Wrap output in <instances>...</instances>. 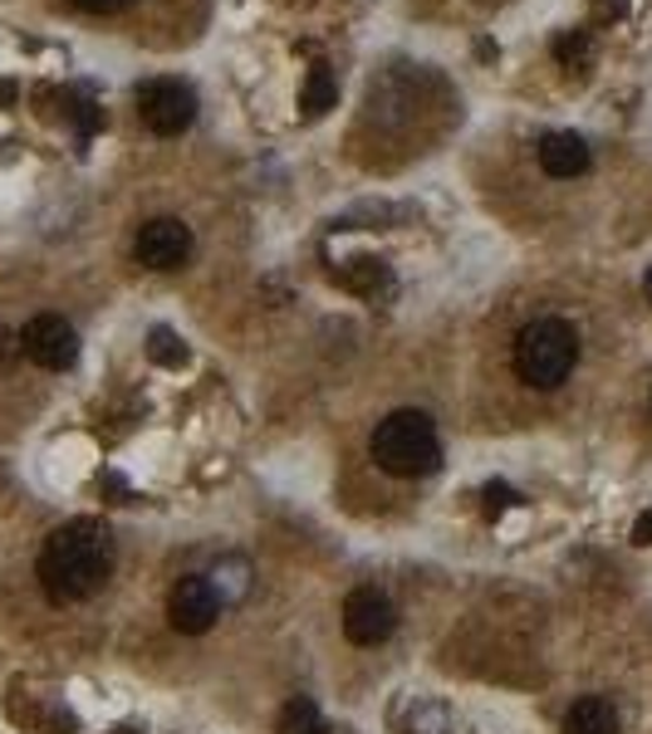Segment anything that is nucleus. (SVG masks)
I'll return each instance as SVG.
<instances>
[{"label":"nucleus","instance_id":"f257e3e1","mask_svg":"<svg viewBox=\"0 0 652 734\" xmlns=\"http://www.w3.org/2000/svg\"><path fill=\"white\" fill-rule=\"evenodd\" d=\"M113 573V538L99 519H70L40 548V587L50 602H84Z\"/></svg>","mask_w":652,"mask_h":734},{"label":"nucleus","instance_id":"f03ea898","mask_svg":"<svg viewBox=\"0 0 652 734\" xmlns=\"http://www.w3.org/2000/svg\"><path fill=\"white\" fill-rule=\"evenodd\" d=\"M373 460L387 470V475H432L442 465V440H436V426L432 416L422 411H393L373 426V440H368Z\"/></svg>","mask_w":652,"mask_h":734},{"label":"nucleus","instance_id":"7ed1b4c3","mask_svg":"<svg viewBox=\"0 0 652 734\" xmlns=\"http://www.w3.org/2000/svg\"><path fill=\"white\" fill-rule=\"evenodd\" d=\"M574 362H579V333L569 319H534L515 333V372L530 387H559L574 372Z\"/></svg>","mask_w":652,"mask_h":734},{"label":"nucleus","instance_id":"20e7f679","mask_svg":"<svg viewBox=\"0 0 652 734\" xmlns=\"http://www.w3.org/2000/svg\"><path fill=\"white\" fill-rule=\"evenodd\" d=\"M138 117L158 137H177L197 123V94L182 78H148L138 84Z\"/></svg>","mask_w":652,"mask_h":734},{"label":"nucleus","instance_id":"39448f33","mask_svg":"<svg viewBox=\"0 0 652 734\" xmlns=\"http://www.w3.org/2000/svg\"><path fill=\"white\" fill-rule=\"evenodd\" d=\"M21 352L35 362V368L64 372V368H74V358H79V333H74L60 313H35V319L21 328Z\"/></svg>","mask_w":652,"mask_h":734},{"label":"nucleus","instance_id":"423d86ee","mask_svg":"<svg viewBox=\"0 0 652 734\" xmlns=\"http://www.w3.org/2000/svg\"><path fill=\"white\" fill-rule=\"evenodd\" d=\"M393 626H397V607L387 593H378V587H354V593L344 597V636L354 646L387 642Z\"/></svg>","mask_w":652,"mask_h":734},{"label":"nucleus","instance_id":"0eeeda50","mask_svg":"<svg viewBox=\"0 0 652 734\" xmlns=\"http://www.w3.org/2000/svg\"><path fill=\"white\" fill-rule=\"evenodd\" d=\"M133 254H138V264H148V270H182V264L192 260V231L182 221H172V215H158V221H148L138 231Z\"/></svg>","mask_w":652,"mask_h":734},{"label":"nucleus","instance_id":"6e6552de","mask_svg":"<svg viewBox=\"0 0 652 734\" xmlns=\"http://www.w3.org/2000/svg\"><path fill=\"white\" fill-rule=\"evenodd\" d=\"M168 617H172V626L187 636L211 632V622L221 617V597H217V587H211V577H182L168 597Z\"/></svg>","mask_w":652,"mask_h":734},{"label":"nucleus","instance_id":"1a4fd4ad","mask_svg":"<svg viewBox=\"0 0 652 734\" xmlns=\"http://www.w3.org/2000/svg\"><path fill=\"white\" fill-rule=\"evenodd\" d=\"M534 157H540L544 176H554V182H569V176L589 172V142L579 133H550L534 147Z\"/></svg>","mask_w":652,"mask_h":734},{"label":"nucleus","instance_id":"9d476101","mask_svg":"<svg viewBox=\"0 0 652 734\" xmlns=\"http://www.w3.org/2000/svg\"><path fill=\"white\" fill-rule=\"evenodd\" d=\"M564 734H618V710L603 695H583L564 714Z\"/></svg>","mask_w":652,"mask_h":734},{"label":"nucleus","instance_id":"9b49d317","mask_svg":"<svg viewBox=\"0 0 652 734\" xmlns=\"http://www.w3.org/2000/svg\"><path fill=\"white\" fill-rule=\"evenodd\" d=\"M339 284L344 289H354V294H368L373 299L378 289H387V264L378 260V254H354V260L339 270Z\"/></svg>","mask_w":652,"mask_h":734},{"label":"nucleus","instance_id":"f8f14e48","mask_svg":"<svg viewBox=\"0 0 652 734\" xmlns=\"http://www.w3.org/2000/svg\"><path fill=\"white\" fill-rule=\"evenodd\" d=\"M275 734H329V730H324V714H319V705L305 700V695H295V700L280 710Z\"/></svg>","mask_w":652,"mask_h":734},{"label":"nucleus","instance_id":"ddd939ff","mask_svg":"<svg viewBox=\"0 0 652 734\" xmlns=\"http://www.w3.org/2000/svg\"><path fill=\"white\" fill-rule=\"evenodd\" d=\"M211 587H217V597L221 602H241L246 597V587H250V563L246 558H221L217 563V573H211Z\"/></svg>","mask_w":652,"mask_h":734},{"label":"nucleus","instance_id":"4468645a","mask_svg":"<svg viewBox=\"0 0 652 734\" xmlns=\"http://www.w3.org/2000/svg\"><path fill=\"white\" fill-rule=\"evenodd\" d=\"M334 98H339V84H334V74H329V64H315L305 78V94H299V108H305L309 117H319L324 108H334Z\"/></svg>","mask_w":652,"mask_h":734},{"label":"nucleus","instance_id":"2eb2a0df","mask_svg":"<svg viewBox=\"0 0 652 734\" xmlns=\"http://www.w3.org/2000/svg\"><path fill=\"white\" fill-rule=\"evenodd\" d=\"M148 358L158 362V368H187V343L158 323V328L148 333Z\"/></svg>","mask_w":652,"mask_h":734},{"label":"nucleus","instance_id":"dca6fc26","mask_svg":"<svg viewBox=\"0 0 652 734\" xmlns=\"http://www.w3.org/2000/svg\"><path fill=\"white\" fill-rule=\"evenodd\" d=\"M554 59H559L564 69L589 64V29H559V35H554Z\"/></svg>","mask_w":652,"mask_h":734},{"label":"nucleus","instance_id":"f3484780","mask_svg":"<svg viewBox=\"0 0 652 734\" xmlns=\"http://www.w3.org/2000/svg\"><path fill=\"white\" fill-rule=\"evenodd\" d=\"M481 499H485V519H501L505 514V509H515V499H520V495H515V489L510 485H505V480H491V485H485L481 489Z\"/></svg>","mask_w":652,"mask_h":734},{"label":"nucleus","instance_id":"a211bd4d","mask_svg":"<svg viewBox=\"0 0 652 734\" xmlns=\"http://www.w3.org/2000/svg\"><path fill=\"white\" fill-rule=\"evenodd\" d=\"M15 358H21V333L0 328V372H11V368H15Z\"/></svg>","mask_w":652,"mask_h":734},{"label":"nucleus","instance_id":"6ab92c4d","mask_svg":"<svg viewBox=\"0 0 652 734\" xmlns=\"http://www.w3.org/2000/svg\"><path fill=\"white\" fill-rule=\"evenodd\" d=\"M79 10H89V15H119L123 5H133V0H74Z\"/></svg>","mask_w":652,"mask_h":734},{"label":"nucleus","instance_id":"aec40b11","mask_svg":"<svg viewBox=\"0 0 652 734\" xmlns=\"http://www.w3.org/2000/svg\"><path fill=\"white\" fill-rule=\"evenodd\" d=\"M632 544H642V548L652 544V509L648 514H638V524H632Z\"/></svg>","mask_w":652,"mask_h":734},{"label":"nucleus","instance_id":"412c9836","mask_svg":"<svg viewBox=\"0 0 652 734\" xmlns=\"http://www.w3.org/2000/svg\"><path fill=\"white\" fill-rule=\"evenodd\" d=\"M642 289H648V299H652V270H648V279H642Z\"/></svg>","mask_w":652,"mask_h":734}]
</instances>
